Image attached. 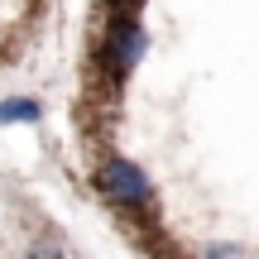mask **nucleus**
Returning a JSON list of instances; mask_svg holds the SVG:
<instances>
[{
    "instance_id": "nucleus-1",
    "label": "nucleus",
    "mask_w": 259,
    "mask_h": 259,
    "mask_svg": "<svg viewBox=\"0 0 259 259\" xmlns=\"http://www.w3.org/2000/svg\"><path fill=\"white\" fill-rule=\"evenodd\" d=\"M139 53H144V29H139V15H135V5H120V10H115V19H111V29H106V44H101V67H106V77L120 87L125 77L135 72Z\"/></svg>"
},
{
    "instance_id": "nucleus-2",
    "label": "nucleus",
    "mask_w": 259,
    "mask_h": 259,
    "mask_svg": "<svg viewBox=\"0 0 259 259\" xmlns=\"http://www.w3.org/2000/svg\"><path fill=\"white\" fill-rule=\"evenodd\" d=\"M96 183H101L106 202L125 206V211H144V206H154V183H149V173L135 163V158L111 154L101 163V173H96Z\"/></svg>"
},
{
    "instance_id": "nucleus-3",
    "label": "nucleus",
    "mask_w": 259,
    "mask_h": 259,
    "mask_svg": "<svg viewBox=\"0 0 259 259\" xmlns=\"http://www.w3.org/2000/svg\"><path fill=\"white\" fill-rule=\"evenodd\" d=\"M44 120V106L34 101V96H10V101H0V125H34Z\"/></svg>"
},
{
    "instance_id": "nucleus-4",
    "label": "nucleus",
    "mask_w": 259,
    "mask_h": 259,
    "mask_svg": "<svg viewBox=\"0 0 259 259\" xmlns=\"http://www.w3.org/2000/svg\"><path fill=\"white\" fill-rule=\"evenodd\" d=\"M24 259H63V245H58V240H34L24 250Z\"/></svg>"
},
{
    "instance_id": "nucleus-5",
    "label": "nucleus",
    "mask_w": 259,
    "mask_h": 259,
    "mask_svg": "<svg viewBox=\"0 0 259 259\" xmlns=\"http://www.w3.org/2000/svg\"><path fill=\"white\" fill-rule=\"evenodd\" d=\"M240 250H235V245H206V259H235Z\"/></svg>"
}]
</instances>
